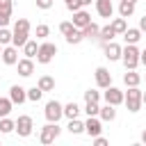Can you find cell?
Returning a JSON list of instances; mask_svg holds the SVG:
<instances>
[{
	"instance_id": "32",
	"label": "cell",
	"mask_w": 146,
	"mask_h": 146,
	"mask_svg": "<svg viewBox=\"0 0 146 146\" xmlns=\"http://www.w3.org/2000/svg\"><path fill=\"white\" fill-rule=\"evenodd\" d=\"M98 100H100V91H96V89L84 91V103H98Z\"/></svg>"
},
{
	"instance_id": "38",
	"label": "cell",
	"mask_w": 146,
	"mask_h": 146,
	"mask_svg": "<svg viewBox=\"0 0 146 146\" xmlns=\"http://www.w3.org/2000/svg\"><path fill=\"white\" fill-rule=\"evenodd\" d=\"M64 5H66V9H68V11H78V9H82L80 0H71V2H64Z\"/></svg>"
},
{
	"instance_id": "45",
	"label": "cell",
	"mask_w": 146,
	"mask_h": 146,
	"mask_svg": "<svg viewBox=\"0 0 146 146\" xmlns=\"http://www.w3.org/2000/svg\"><path fill=\"white\" fill-rule=\"evenodd\" d=\"M141 144H146V128H144V132H141Z\"/></svg>"
},
{
	"instance_id": "15",
	"label": "cell",
	"mask_w": 146,
	"mask_h": 146,
	"mask_svg": "<svg viewBox=\"0 0 146 146\" xmlns=\"http://www.w3.org/2000/svg\"><path fill=\"white\" fill-rule=\"evenodd\" d=\"M96 11H98V16H103V18H112V14H114L112 0H96Z\"/></svg>"
},
{
	"instance_id": "24",
	"label": "cell",
	"mask_w": 146,
	"mask_h": 146,
	"mask_svg": "<svg viewBox=\"0 0 146 146\" xmlns=\"http://www.w3.org/2000/svg\"><path fill=\"white\" fill-rule=\"evenodd\" d=\"M64 39H66V43L78 46V43H82V41H84V34H82V30H80V27H75V30H73L71 34H66Z\"/></svg>"
},
{
	"instance_id": "36",
	"label": "cell",
	"mask_w": 146,
	"mask_h": 146,
	"mask_svg": "<svg viewBox=\"0 0 146 146\" xmlns=\"http://www.w3.org/2000/svg\"><path fill=\"white\" fill-rule=\"evenodd\" d=\"M48 34H50V27H48V25H43V23L36 25V39H46Z\"/></svg>"
},
{
	"instance_id": "23",
	"label": "cell",
	"mask_w": 146,
	"mask_h": 146,
	"mask_svg": "<svg viewBox=\"0 0 146 146\" xmlns=\"http://www.w3.org/2000/svg\"><path fill=\"white\" fill-rule=\"evenodd\" d=\"M132 14H135V2H125V0H121V2H119V16L130 18Z\"/></svg>"
},
{
	"instance_id": "46",
	"label": "cell",
	"mask_w": 146,
	"mask_h": 146,
	"mask_svg": "<svg viewBox=\"0 0 146 146\" xmlns=\"http://www.w3.org/2000/svg\"><path fill=\"white\" fill-rule=\"evenodd\" d=\"M141 103H144V105H146V91H144V96H141Z\"/></svg>"
},
{
	"instance_id": "37",
	"label": "cell",
	"mask_w": 146,
	"mask_h": 146,
	"mask_svg": "<svg viewBox=\"0 0 146 146\" xmlns=\"http://www.w3.org/2000/svg\"><path fill=\"white\" fill-rule=\"evenodd\" d=\"M11 9H14V0H0V11L11 14Z\"/></svg>"
},
{
	"instance_id": "25",
	"label": "cell",
	"mask_w": 146,
	"mask_h": 146,
	"mask_svg": "<svg viewBox=\"0 0 146 146\" xmlns=\"http://www.w3.org/2000/svg\"><path fill=\"white\" fill-rule=\"evenodd\" d=\"M36 52H39V43H36L34 39H27V43L23 46V55L34 59V57H36Z\"/></svg>"
},
{
	"instance_id": "34",
	"label": "cell",
	"mask_w": 146,
	"mask_h": 146,
	"mask_svg": "<svg viewBox=\"0 0 146 146\" xmlns=\"http://www.w3.org/2000/svg\"><path fill=\"white\" fill-rule=\"evenodd\" d=\"M84 112H87V116H98L100 105H98V103H87V105H84Z\"/></svg>"
},
{
	"instance_id": "20",
	"label": "cell",
	"mask_w": 146,
	"mask_h": 146,
	"mask_svg": "<svg viewBox=\"0 0 146 146\" xmlns=\"http://www.w3.org/2000/svg\"><path fill=\"white\" fill-rule=\"evenodd\" d=\"M123 82H125V87H139V84H141V75H139L135 68H132V71H125Z\"/></svg>"
},
{
	"instance_id": "33",
	"label": "cell",
	"mask_w": 146,
	"mask_h": 146,
	"mask_svg": "<svg viewBox=\"0 0 146 146\" xmlns=\"http://www.w3.org/2000/svg\"><path fill=\"white\" fill-rule=\"evenodd\" d=\"M11 36H14V32H9L7 27H0V43L2 46H9L11 43Z\"/></svg>"
},
{
	"instance_id": "47",
	"label": "cell",
	"mask_w": 146,
	"mask_h": 146,
	"mask_svg": "<svg viewBox=\"0 0 146 146\" xmlns=\"http://www.w3.org/2000/svg\"><path fill=\"white\" fill-rule=\"evenodd\" d=\"M125 2H135V5H137V0H125Z\"/></svg>"
},
{
	"instance_id": "10",
	"label": "cell",
	"mask_w": 146,
	"mask_h": 146,
	"mask_svg": "<svg viewBox=\"0 0 146 146\" xmlns=\"http://www.w3.org/2000/svg\"><path fill=\"white\" fill-rule=\"evenodd\" d=\"M0 57H2V62H5L7 66H16V62H18V48H16L14 43H9V46L2 48Z\"/></svg>"
},
{
	"instance_id": "49",
	"label": "cell",
	"mask_w": 146,
	"mask_h": 146,
	"mask_svg": "<svg viewBox=\"0 0 146 146\" xmlns=\"http://www.w3.org/2000/svg\"><path fill=\"white\" fill-rule=\"evenodd\" d=\"M64 2H71V0H64Z\"/></svg>"
},
{
	"instance_id": "39",
	"label": "cell",
	"mask_w": 146,
	"mask_h": 146,
	"mask_svg": "<svg viewBox=\"0 0 146 146\" xmlns=\"http://www.w3.org/2000/svg\"><path fill=\"white\" fill-rule=\"evenodd\" d=\"M9 21H11V14L0 11V27H7V25H9Z\"/></svg>"
},
{
	"instance_id": "9",
	"label": "cell",
	"mask_w": 146,
	"mask_h": 146,
	"mask_svg": "<svg viewBox=\"0 0 146 146\" xmlns=\"http://www.w3.org/2000/svg\"><path fill=\"white\" fill-rule=\"evenodd\" d=\"M103 132V121H100V116H89L87 121H84V135H89L91 139L94 137H98Z\"/></svg>"
},
{
	"instance_id": "11",
	"label": "cell",
	"mask_w": 146,
	"mask_h": 146,
	"mask_svg": "<svg viewBox=\"0 0 146 146\" xmlns=\"http://www.w3.org/2000/svg\"><path fill=\"white\" fill-rule=\"evenodd\" d=\"M94 78H96V84H98L100 89H107V87L112 84V73H110L105 66H98L96 73H94Z\"/></svg>"
},
{
	"instance_id": "44",
	"label": "cell",
	"mask_w": 146,
	"mask_h": 146,
	"mask_svg": "<svg viewBox=\"0 0 146 146\" xmlns=\"http://www.w3.org/2000/svg\"><path fill=\"white\" fill-rule=\"evenodd\" d=\"M80 5H82V7H89V5H91V0H80Z\"/></svg>"
},
{
	"instance_id": "21",
	"label": "cell",
	"mask_w": 146,
	"mask_h": 146,
	"mask_svg": "<svg viewBox=\"0 0 146 146\" xmlns=\"http://www.w3.org/2000/svg\"><path fill=\"white\" fill-rule=\"evenodd\" d=\"M36 84H39V89H41L43 94H46V91H55V78H52V75H41Z\"/></svg>"
},
{
	"instance_id": "50",
	"label": "cell",
	"mask_w": 146,
	"mask_h": 146,
	"mask_svg": "<svg viewBox=\"0 0 146 146\" xmlns=\"http://www.w3.org/2000/svg\"><path fill=\"white\" fill-rule=\"evenodd\" d=\"M144 78H146V75H144Z\"/></svg>"
},
{
	"instance_id": "17",
	"label": "cell",
	"mask_w": 146,
	"mask_h": 146,
	"mask_svg": "<svg viewBox=\"0 0 146 146\" xmlns=\"http://www.w3.org/2000/svg\"><path fill=\"white\" fill-rule=\"evenodd\" d=\"M82 34H84V39H91V41H98V36H100V27H98V23H89V25H84L82 27Z\"/></svg>"
},
{
	"instance_id": "29",
	"label": "cell",
	"mask_w": 146,
	"mask_h": 146,
	"mask_svg": "<svg viewBox=\"0 0 146 146\" xmlns=\"http://www.w3.org/2000/svg\"><path fill=\"white\" fill-rule=\"evenodd\" d=\"M43 98V91L39 89V84H34V87H30L27 89V100H32V103H39Z\"/></svg>"
},
{
	"instance_id": "22",
	"label": "cell",
	"mask_w": 146,
	"mask_h": 146,
	"mask_svg": "<svg viewBox=\"0 0 146 146\" xmlns=\"http://www.w3.org/2000/svg\"><path fill=\"white\" fill-rule=\"evenodd\" d=\"M123 39H125V43H137L141 39V30L139 27H128L123 32Z\"/></svg>"
},
{
	"instance_id": "14",
	"label": "cell",
	"mask_w": 146,
	"mask_h": 146,
	"mask_svg": "<svg viewBox=\"0 0 146 146\" xmlns=\"http://www.w3.org/2000/svg\"><path fill=\"white\" fill-rule=\"evenodd\" d=\"M16 66H18V75H23V78H30V75L34 73V62H32V57H23V59H18Z\"/></svg>"
},
{
	"instance_id": "18",
	"label": "cell",
	"mask_w": 146,
	"mask_h": 146,
	"mask_svg": "<svg viewBox=\"0 0 146 146\" xmlns=\"http://www.w3.org/2000/svg\"><path fill=\"white\" fill-rule=\"evenodd\" d=\"M98 116H100V121H114V119H116V107L110 105V103H105V105L100 107Z\"/></svg>"
},
{
	"instance_id": "41",
	"label": "cell",
	"mask_w": 146,
	"mask_h": 146,
	"mask_svg": "<svg viewBox=\"0 0 146 146\" xmlns=\"http://www.w3.org/2000/svg\"><path fill=\"white\" fill-rule=\"evenodd\" d=\"M94 144H96V146H107L110 141H107V139H105L103 135H98V137H94Z\"/></svg>"
},
{
	"instance_id": "30",
	"label": "cell",
	"mask_w": 146,
	"mask_h": 146,
	"mask_svg": "<svg viewBox=\"0 0 146 146\" xmlns=\"http://www.w3.org/2000/svg\"><path fill=\"white\" fill-rule=\"evenodd\" d=\"M112 27L116 30V34H123V32L128 30V21H125L123 16H119V18H114V21H112Z\"/></svg>"
},
{
	"instance_id": "2",
	"label": "cell",
	"mask_w": 146,
	"mask_h": 146,
	"mask_svg": "<svg viewBox=\"0 0 146 146\" xmlns=\"http://www.w3.org/2000/svg\"><path fill=\"white\" fill-rule=\"evenodd\" d=\"M139 57H141V50L137 48V43H125L123 48V55H121V62L125 66V71H132L139 66Z\"/></svg>"
},
{
	"instance_id": "13",
	"label": "cell",
	"mask_w": 146,
	"mask_h": 146,
	"mask_svg": "<svg viewBox=\"0 0 146 146\" xmlns=\"http://www.w3.org/2000/svg\"><path fill=\"white\" fill-rule=\"evenodd\" d=\"M103 50H105V57H107L110 62H119V59H121V55H123V48H121L119 43H114V41L105 43V46H103Z\"/></svg>"
},
{
	"instance_id": "3",
	"label": "cell",
	"mask_w": 146,
	"mask_h": 146,
	"mask_svg": "<svg viewBox=\"0 0 146 146\" xmlns=\"http://www.w3.org/2000/svg\"><path fill=\"white\" fill-rule=\"evenodd\" d=\"M141 96H144V91L139 89V87H128V91H125V100H123V105L128 107V112H139L141 110Z\"/></svg>"
},
{
	"instance_id": "8",
	"label": "cell",
	"mask_w": 146,
	"mask_h": 146,
	"mask_svg": "<svg viewBox=\"0 0 146 146\" xmlns=\"http://www.w3.org/2000/svg\"><path fill=\"white\" fill-rule=\"evenodd\" d=\"M103 98H105V103H110V105L119 107V105H123V100H125V91H121V89H116V87H112V84H110V87L105 89Z\"/></svg>"
},
{
	"instance_id": "31",
	"label": "cell",
	"mask_w": 146,
	"mask_h": 146,
	"mask_svg": "<svg viewBox=\"0 0 146 146\" xmlns=\"http://www.w3.org/2000/svg\"><path fill=\"white\" fill-rule=\"evenodd\" d=\"M11 107H14L11 98H0V119H2V116H9Z\"/></svg>"
},
{
	"instance_id": "5",
	"label": "cell",
	"mask_w": 146,
	"mask_h": 146,
	"mask_svg": "<svg viewBox=\"0 0 146 146\" xmlns=\"http://www.w3.org/2000/svg\"><path fill=\"white\" fill-rule=\"evenodd\" d=\"M55 55H57V46L55 43H50V41L39 43V52H36V62L39 64H50L55 59Z\"/></svg>"
},
{
	"instance_id": "19",
	"label": "cell",
	"mask_w": 146,
	"mask_h": 146,
	"mask_svg": "<svg viewBox=\"0 0 146 146\" xmlns=\"http://www.w3.org/2000/svg\"><path fill=\"white\" fill-rule=\"evenodd\" d=\"M114 36H116V30H114V27H112V23H110V25L100 27V36H98V41H100V43L105 46V43H110V41H112Z\"/></svg>"
},
{
	"instance_id": "42",
	"label": "cell",
	"mask_w": 146,
	"mask_h": 146,
	"mask_svg": "<svg viewBox=\"0 0 146 146\" xmlns=\"http://www.w3.org/2000/svg\"><path fill=\"white\" fill-rule=\"evenodd\" d=\"M139 30H141V32H146V14L139 18Z\"/></svg>"
},
{
	"instance_id": "6",
	"label": "cell",
	"mask_w": 146,
	"mask_h": 146,
	"mask_svg": "<svg viewBox=\"0 0 146 146\" xmlns=\"http://www.w3.org/2000/svg\"><path fill=\"white\" fill-rule=\"evenodd\" d=\"M43 116H46V121L59 123V119L64 116V105L59 100H48L46 103V110H43Z\"/></svg>"
},
{
	"instance_id": "40",
	"label": "cell",
	"mask_w": 146,
	"mask_h": 146,
	"mask_svg": "<svg viewBox=\"0 0 146 146\" xmlns=\"http://www.w3.org/2000/svg\"><path fill=\"white\" fill-rule=\"evenodd\" d=\"M36 7L39 9H50L52 7V0H36Z\"/></svg>"
},
{
	"instance_id": "1",
	"label": "cell",
	"mask_w": 146,
	"mask_h": 146,
	"mask_svg": "<svg viewBox=\"0 0 146 146\" xmlns=\"http://www.w3.org/2000/svg\"><path fill=\"white\" fill-rule=\"evenodd\" d=\"M14 36H11V43L16 46V48H23L25 43H27V39H30V21L27 18H18L16 23H14Z\"/></svg>"
},
{
	"instance_id": "12",
	"label": "cell",
	"mask_w": 146,
	"mask_h": 146,
	"mask_svg": "<svg viewBox=\"0 0 146 146\" xmlns=\"http://www.w3.org/2000/svg\"><path fill=\"white\" fill-rule=\"evenodd\" d=\"M9 98H11L14 105H23L27 100V89H23L21 84H11L9 87Z\"/></svg>"
},
{
	"instance_id": "7",
	"label": "cell",
	"mask_w": 146,
	"mask_h": 146,
	"mask_svg": "<svg viewBox=\"0 0 146 146\" xmlns=\"http://www.w3.org/2000/svg\"><path fill=\"white\" fill-rule=\"evenodd\" d=\"M16 132H18V137H23V139L34 132V121H32L30 114H21V116L16 119Z\"/></svg>"
},
{
	"instance_id": "27",
	"label": "cell",
	"mask_w": 146,
	"mask_h": 146,
	"mask_svg": "<svg viewBox=\"0 0 146 146\" xmlns=\"http://www.w3.org/2000/svg\"><path fill=\"white\" fill-rule=\"evenodd\" d=\"M66 130H68L71 135H82V132H84V123H82L80 119H68Z\"/></svg>"
},
{
	"instance_id": "48",
	"label": "cell",
	"mask_w": 146,
	"mask_h": 146,
	"mask_svg": "<svg viewBox=\"0 0 146 146\" xmlns=\"http://www.w3.org/2000/svg\"><path fill=\"white\" fill-rule=\"evenodd\" d=\"M2 48H5V46H2V43H0V52H2Z\"/></svg>"
},
{
	"instance_id": "4",
	"label": "cell",
	"mask_w": 146,
	"mask_h": 146,
	"mask_svg": "<svg viewBox=\"0 0 146 146\" xmlns=\"http://www.w3.org/2000/svg\"><path fill=\"white\" fill-rule=\"evenodd\" d=\"M59 132H62V128H59V123H52V121H48L41 130H39V141L43 144V146H48V144H52L57 137H59Z\"/></svg>"
},
{
	"instance_id": "43",
	"label": "cell",
	"mask_w": 146,
	"mask_h": 146,
	"mask_svg": "<svg viewBox=\"0 0 146 146\" xmlns=\"http://www.w3.org/2000/svg\"><path fill=\"white\" fill-rule=\"evenodd\" d=\"M139 64H144V66H146V50H141V57H139Z\"/></svg>"
},
{
	"instance_id": "16",
	"label": "cell",
	"mask_w": 146,
	"mask_h": 146,
	"mask_svg": "<svg viewBox=\"0 0 146 146\" xmlns=\"http://www.w3.org/2000/svg\"><path fill=\"white\" fill-rule=\"evenodd\" d=\"M91 23V14L89 11H84V9H78V11H73V25L75 27H84V25H89Z\"/></svg>"
},
{
	"instance_id": "35",
	"label": "cell",
	"mask_w": 146,
	"mask_h": 146,
	"mask_svg": "<svg viewBox=\"0 0 146 146\" xmlns=\"http://www.w3.org/2000/svg\"><path fill=\"white\" fill-rule=\"evenodd\" d=\"M75 30V25H73V21H64V23H59V32L66 36V34H71Z\"/></svg>"
},
{
	"instance_id": "28",
	"label": "cell",
	"mask_w": 146,
	"mask_h": 146,
	"mask_svg": "<svg viewBox=\"0 0 146 146\" xmlns=\"http://www.w3.org/2000/svg\"><path fill=\"white\" fill-rule=\"evenodd\" d=\"M14 130H16V121L9 119V116H2V119H0V132H2V135H9V132H14Z\"/></svg>"
},
{
	"instance_id": "26",
	"label": "cell",
	"mask_w": 146,
	"mask_h": 146,
	"mask_svg": "<svg viewBox=\"0 0 146 146\" xmlns=\"http://www.w3.org/2000/svg\"><path fill=\"white\" fill-rule=\"evenodd\" d=\"M78 114H80V105L75 100H71V103L64 105V116L66 119H78Z\"/></svg>"
}]
</instances>
